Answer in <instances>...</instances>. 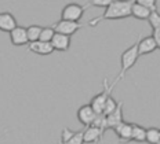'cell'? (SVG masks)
I'll use <instances>...</instances> for the list:
<instances>
[{
	"instance_id": "cell-1",
	"label": "cell",
	"mask_w": 160,
	"mask_h": 144,
	"mask_svg": "<svg viewBox=\"0 0 160 144\" xmlns=\"http://www.w3.org/2000/svg\"><path fill=\"white\" fill-rule=\"evenodd\" d=\"M134 4V0L130 2H119V0H113L108 8H105L104 14L98 18H94L90 22V26H95L104 19H123L131 15V7Z\"/></svg>"
},
{
	"instance_id": "cell-2",
	"label": "cell",
	"mask_w": 160,
	"mask_h": 144,
	"mask_svg": "<svg viewBox=\"0 0 160 144\" xmlns=\"http://www.w3.org/2000/svg\"><path fill=\"white\" fill-rule=\"evenodd\" d=\"M139 58V53H138V40L132 44L130 48H127L124 52L122 53V58H120V65H122V69H120V73L119 76L116 77L115 82H113V86L116 85V82L119 81V80H122L123 77H124L126 72L127 70H130L132 67V66L135 65L137 59Z\"/></svg>"
},
{
	"instance_id": "cell-3",
	"label": "cell",
	"mask_w": 160,
	"mask_h": 144,
	"mask_svg": "<svg viewBox=\"0 0 160 144\" xmlns=\"http://www.w3.org/2000/svg\"><path fill=\"white\" fill-rule=\"evenodd\" d=\"M88 4L80 6L78 3H69L62 8L61 19L62 21H71V22H79V19L83 16L84 11L87 10Z\"/></svg>"
},
{
	"instance_id": "cell-4",
	"label": "cell",
	"mask_w": 160,
	"mask_h": 144,
	"mask_svg": "<svg viewBox=\"0 0 160 144\" xmlns=\"http://www.w3.org/2000/svg\"><path fill=\"white\" fill-rule=\"evenodd\" d=\"M113 86H108V80H104V91L99 92L98 95H95L94 98H92L91 103H90V106L92 107V110L97 113V115H102L104 114V109H105V103L108 98L111 96V92H112Z\"/></svg>"
},
{
	"instance_id": "cell-5",
	"label": "cell",
	"mask_w": 160,
	"mask_h": 144,
	"mask_svg": "<svg viewBox=\"0 0 160 144\" xmlns=\"http://www.w3.org/2000/svg\"><path fill=\"white\" fill-rule=\"evenodd\" d=\"M80 28H83V25L80 22H71V21H59L57 22L54 26H52V29H54L55 33H59V35H65V36H69L71 37V35L73 33H76L79 30Z\"/></svg>"
},
{
	"instance_id": "cell-6",
	"label": "cell",
	"mask_w": 160,
	"mask_h": 144,
	"mask_svg": "<svg viewBox=\"0 0 160 144\" xmlns=\"http://www.w3.org/2000/svg\"><path fill=\"white\" fill-rule=\"evenodd\" d=\"M78 118H79V121L87 128V126H91L92 123H94L95 118H97V113L92 110V107L90 105H84L78 110Z\"/></svg>"
},
{
	"instance_id": "cell-7",
	"label": "cell",
	"mask_w": 160,
	"mask_h": 144,
	"mask_svg": "<svg viewBox=\"0 0 160 144\" xmlns=\"http://www.w3.org/2000/svg\"><path fill=\"white\" fill-rule=\"evenodd\" d=\"M10 39H11L12 45H26L29 44L28 40V32H26V28H22V26H17V28L10 33Z\"/></svg>"
},
{
	"instance_id": "cell-8",
	"label": "cell",
	"mask_w": 160,
	"mask_h": 144,
	"mask_svg": "<svg viewBox=\"0 0 160 144\" xmlns=\"http://www.w3.org/2000/svg\"><path fill=\"white\" fill-rule=\"evenodd\" d=\"M113 130H115V133L118 135L119 140L122 143H127V142H131L132 140V123L122 122Z\"/></svg>"
},
{
	"instance_id": "cell-9",
	"label": "cell",
	"mask_w": 160,
	"mask_h": 144,
	"mask_svg": "<svg viewBox=\"0 0 160 144\" xmlns=\"http://www.w3.org/2000/svg\"><path fill=\"white\" fill-rule=\"evenodd\" d=\"M155 49H158V44H156L155 39L152 36L148 37H138V53L141 55H146V53H152Z\"/></svg>"
},
{
	"instance_id": "cell-10",
	"label": "cell",
	"mask_w": 160,
	"mask_h": 144,
	"mask_svg": "<svg viewBox=\"0 0 160 144\" xmlns=\"http://www.w3.org/2000/svg\"><path fill=\"white\" fill-rule=\"evenodd\" d=\"M17 26V19L11 12H0V30L11 33Z\"/></svg>"
},
{
	"instance_id": "cell-11",
	"label": "cell",
	"mask_w": 160,
	"mask_h": 144,
	"mask_svg": "<svg viewBox=\"0 0 160 144\" xmlns=\"http://www.w3.org/2000/svg\"><path fill=\"white\" fill-rule=\"evenodd\" d=\"M51 45L54 48V51H68L69 47H71V37L65 35H59V33H55L54 37L51 40Z\"/></svg>"
},
{
	"instance_id": "cell-12",
	"label": "cell",
	"mask_w": 160,
	"mask_h": 144,
	"mask_svg": "<svg viewBox=\"0 0 160 144\" xmlns=\"http://www.w3.org/2000/svg\"><path fill=\"white\" fill-rule=\"evenodd\" d=\"M83 132H84V136H83L84 137V143H98V142H101L105 130L91 125V126H87Z\"/></svg>"
},
{
	"instance_id": "cell-13",
	"label": "cell",
	"mask_w": 160,
	"mask_h": 144,
	"mask_svg": "<svg viewBox=\"0 0 160 144\" xmlns=\"http://www.w3.org/2000/svg\"><path fill=\"white\" fill-rule=\"evenodd\" d=\"M28 49L38 55H50L54 52L51 43H44V41H35V43H29Z\"/></svg>"
},
{
	"instance_id": "cell-14",
	"label": "cell",
	"mask_w": 160,
	"mask_h": 144,
	"mask_svg": "<svg viewBox=\"0 0 160 144\" xmlns=\"http://www.w3.org/2000/svg\"><path fill=\"white\" fill-rule=\"evenodd\" d=\"M123 102H119V106L118 109L113 111L111 115L106 117V123H108V128L109 129H115L118 125H120L123 121Z\"/></svg>"
},
{
	"instance_id": "cell-15",
	"label": "cell",
	"mask_w": 160,
	"mask_h": 144,
	"mask_svg": "<svg viewBox=\"0 0 160 144\" xmlns=\"http://www.w3.org/2000/svg\"><path fill=\"white\" fill-rule=\"evenodd\" d=\"M152 12L149 11L148 8H145L144 6H141L137 0H134V4L131 7V15L137 19H141V21H145V19H149Z\"/></svg>"
},
{
	"instance_id": "cell-16",
	"label": "cell",
	"mask_w": 160,
	"mask_h": 144,
	"mask_svg": "<svg viewBox=\"0 0 160 144\" xmlns=\"http://www.w3.org/2000/svg\"><path fill=\"white\" fill-rule=\"evenodd\" d=\"M131 142H137V143L146 142V129L137 125V123H132V140Z\"/></svg>"
},
{
	"instance_id": "cell-17",
	"label": "cell",
	"mask_w": 160,
	"mask_h": 144,
	"mask_svg": "<svg viewBox=\"0 0 160 144\" xmlns=\"http://www.w3.org/2000/svg\"><path fill=\"white\" fill-rule=\"evenodd\" d=\"M42 30H43V28H42V26H39V25H31L29 28H26V32H28V40H29V43L39 41L40 35H42Z\"/></svg>"
},
{
	"instance_id": "cell-18",
	"label": "cell",
	"mask_w": 160,
	"mask_h": 144,
	"mask_svg": "<svg viewBox=\"0 0 160 144\" xmlns=\"http://www.w3.org/2000/svg\"><path fill=\"white\" fill-rule=\"evenodd\" d=\"M159 142H160V129H158V128L146 129V143L158 144Z\"/></svg>"
},
{
	"instance_id": "cell-19",
	"label": "cell",
	"mask_w": 160,
	"mask_h": 144,
	"mask_svg": "<svg viewBox=\"0 0 160 144\" xmlns=\"http://www.w3.org/2000/svg\"><path fill=\"white\" fill-rule=\"evenodd\" d=\"M118 106H119V103L116 102V100L112 98V95H111L108 98V100H106V103H105V109H104V114H102V115H105V117L111 115V114L118 109Z\"/></svg>"
},
{
	"instance_id": "cell-20",
	"label": "cell",
	"mask_w": 160,
	"mask_h": 144,
	"mask_svg": "<svg viewBox=\"0 0 160 144\" xmlns=\"http://www.w3.org/2000/svg\"><path fill=\"white\" fill-rule=\"evenodd\" d=\"M54 35H55V32H54V29H52V28H50V26H48V28H43L39 41L51 43V40H52V37H54Z\"/></svg>"
},
{
	"instance_id": "cell-21",
	"label": "cell",
	"mask_w": 160,
	"mask_h": 144,
	"mask_svg": "<svg viewBox=\"0 0 160 144\" xmlns=\"http://www.w3.org/2000/svg\"><path fill=\"white\" fill-rule=\"evenodd\" d=\"M149 25H151V28L153 29V30H160V14L158 11L152 12L151 16H149L148 19Z\"/></svg>"
},
{
	"instance_id": "cell-22",
	"label": "cell",
	"mask_w": 160,
	"mask_h": 144,
	"mask_svg": "<svg viewBox=\"0 0 160 144\" xmlns=\"http://www.w3.org/2000/svg\"><path fill=\"white\" fill-rule=\"evenodd\" d=\"M84 132L80 130V132H76L75 136L72 137L71 140H68L66 143H62V144H84Z\"/></svg>"
},
{
	"instance_id": "cell-23",
	"label": "cell",
	"mask_w": 160,
	"mask_h": 144,
	"mask_svg": "<svg viewBox=\"0 0 160 144\" xmlns=\"http://www.w3.org/2000/svg\"><path fill=\"white\" fill-rule=\"evenodd\" d=\"M137 2L139 3L141 6H144L145 8H148L151 12H155L156 11V4H158V2L156 0H137Z\"/></svg>"
},
{
	"instance_id": "cell-24",
	"label": "cell",
	"mask_w": 160,
	"mask_h": 144,
	"mask_svg": "<svg viewBox=\"0 0 160 144\" xmlns=\"http://www.w3.org/2000/svg\"><path fill=\"white\" fill-rule=\"evenodd\" d=\"M113 0H92V2H88V4L91 6H95V7H105L108 8L111 6V3Z\"/></svg>"
},
{
	"instance_id": "cell-25",
	"label": "cell",
	"mask_w": 160,
	"mask_h": 144,
	"mask_svg": "<svg viewBox=\"0 0 160 144\" xmlns=\"http://www.w3.org/2000/svg\"><path fill=\"white\" fill-rule=\"evenodd\" d=\"M76 132H73V130H71L69 128H64V130H62V136H61V142L62 143H66L68 140H71L73 136H75Z\"/></svg>"
},
{
	"instance_id": "cell-26",
	"label": "cell",
	"mask_w": 160,
	"mask_h": 144,
	"mask_svg": "<svg viewBox=\"0 0 160 144\" xmlns=\"http://www.w3.org/2000/svg\"><path fill=\"white\" fill-rule=\"evenodd\" d=\"M152 37L155 39L156 44H158V48L160 49V30H153V33H152Z\"/></svg>"
},
{
	"instance_id": "cell-27",
	"label": "cell",
	"mask_w": 160,
	"mask_h": 144,
	"mask_svg": "<svg viewBox=\"0 0 160 144\" xmlns=\"http://www.w3.org/2000/svg\"><path fill=\"white\" fill-rule=\"evenodd\" d=\"M58 144H62V142H59V143H58Z\"/></svg>"
},
{
	"instance_id": "cell-28",
	"label": "cell",
	"mask_w": 160,
	"mask_h": 144,
	"mask_svg": "<svg viewBox=\"0 0 160 144\" xmlns=\"http://www.w3.org/2000/svg\"><path fill=\"white\" fill-rule=\"evenodd\" d=\"M158 144H160V142H159V143H158Z\"/></svg>"
}]
</instances>
